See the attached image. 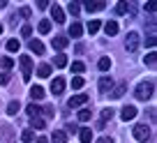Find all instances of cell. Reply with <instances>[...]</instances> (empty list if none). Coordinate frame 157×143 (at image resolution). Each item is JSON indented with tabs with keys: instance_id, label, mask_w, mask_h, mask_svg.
Masks as SVG:
<instances>
[{
	"instance_id": "obj_1",
	"label": "cell",
	"mask_w": 157,
	"mask_h": 143,
	"mask_svg": "<svg viewBox=\"0 0 157 143\" xmlns=\"http://www.w3.org/2000/svg\"><path fill=\"white\" fill-rule=\"evenodd\" d=\"M152 92H155V83H152V81H143V83H139V85H136V90H134L136 99H141V102L150 99V97H152Z\"/></svg>"
},
{
	"instance_id": "obj_2",
	"label": "cell",
	"mask_w": 157,
	"mask_h": 143,
	"mask_svg": "<svg viewBox=\"0 0 157 143\" xmlns=\"http://www.w3.org/2000/svg\"><path fill=\"white\" fill-rule=\"evenodd\" d=\"M19 65H21V72H23V81H30V76H33V60H30V55H21Z\"/></svg>"
},
{
	"instance_id": "obj_3",
	"label": "cell",
	"mask_w": 157,
	"mask_h": 143,
	"mask_svg": "<svg viewBox=\"0 0 157 143\" xmlns=\"http://www.w3.org/2000/svg\"><path fill=\"white\" fill-rule=\"evenodd\" d=\"M139 44H141V37H139V32H127L125 49H127L129 53H134V51H139Z\"/></svg>"
},
{
	"instance_id": "obj_4",
	"label": "cell",
	"mask_w": 157,
	"mask_h": 143,
	"mask_svg": "<svg viewBox=\"0 0 157 143\" xmlns=\"http://www.w3.org/2000/svg\"><path fill=\"white\" fill-rule=\"evenodd\" d=\"M132 134H134V138H136L139 143H146L148 138H150V129H148V125H136Z\"/></svg>"
},
{
	"instance_id": "obj_5",
	"label": "cell",
	"mask_w": 157,
	"mask_h": 143,
	"mask_svg": "<svg viewBox=\"0 0 157 143\" xmlns=\"http://www.w3.org/2000/svg\"><path fill=\"white\" fill-rule=\"evenodd\" d=\"M83 104H88V95L81 92V95H74V97L67 102V106L69 109H76V106H83Z\"/></svg>"
},
{
	"instance_id": "obj_6",
	"label": "cell",
	"mask_w": 157,
	"mask_h": 143,
	"mask_svg": "<svg viewBox=\"0 0 157 143\" xmlns=\"http://www.w3.org/2000/svg\"><path fill=\"white\" fill-rule=\"evenodd\" d=\"M136 113H139L136 106H129V104H127V106H123V111H120V118L127 122V120H134V118H136Z\"/></svg>"
},
{
	"instance_id": "obj_7",
	"label": "cell",
	"mask_w": 157,
	"mask_h": 143,
	"mask_svg": "<svg viewBox=\"0 0 157 143\" xmlns=\"http://www.w3.org/2000/svg\"><path fill=\"white\" fill-rule=\"evenodd\" d=\"M63 90H65V79L63 76H56V79L51 81V92L53 95H63Z\"/></svg>"
},
{
	"instance_id": "obj_8",
	"label": "cell",
	"mask_w": 157,
	"mask_h": 143,
	"mask_svg": "<svg viewBox=\"0 0 157 143\" xmlns=\"http://www.w3.org/2000/svg\"><path fill=\"white\" fill-rule=\"evenodd\" d=\"M83 7H86V12H99V9L106 7V2H104V0H88Z\"/></svg>"
},
{
	"instance_id": "obj_9",
	"label": "cell",
	"mask_w": 157,
	"mask_h": 143,
	"mask_svg": "<svg viewBox=\"0 0 157 143\" xmlns=\"http://www.w3.org/2000/svg\"><path fill=\"white\" fill-rule=\"evenodd\" d=\"M51 16H53L56 23H65V12L60 5H51Z\"/></svg>"
},
{
	"instance_id": "obj_10",
	"label": "cell",
	"mask_w": 157,
	"mask_h": 143,
	"mask_svg": "<svg viewBox=\"0 0 157 143\" xmlns=\"http://www.w3.org/2000/svg\"><path fill=\"white\" fill-rule=\"evenodd\" d=\"M97 85H99V92H111V88H113V79H111V76H102Z\"/></svg>"
},
{
	"instance_id": "obj_11",
	"label": "cell",
	"mask_w": 157,
	"mask_h": 143,
	"mask_svg": "<svg viewBox=\"0 0 157 143\" xmlns=\"http://www.w3.org/2000/svg\"><path fill=\"white\" fill-rule=\"evenodd\" d=\"M67 44H69V40H67V37H65V35H56V37H53V49L63 51V49H65V46H67Z\"/></svg>"
},
{
	"instance_id": "obj_12",
	"label": "cell",
	"mask_w": 157,
	"mask_h": 143,
	"mask_svg": "<svg viewBox=\"0 0 157 143\" xmlns=\"http://www.w3.org/2000/svg\"><path fill=\"white\" fill-rule=\"evenodd\" d=\"M81 35H83V25H81V23H72V25H69V37L78 40ZM69 37H67V40H69Z\"/></svg>"
},
{
	"instance_id": "obj_13",
	"label": "cell",
	"mask_w": 157,
	"mask_h": 143,
	"mask_svg": "<svg viewBox=\"0 0 157 143\" xmlns=\"http://www.w3.org/2000/svg\"><path fill=\"white\" fill-rule=\"evenodd\" d=\"M78 136H81V143H93V129L90 127L78 129Z\"/></svg>"
},
{
	"instance_id": "obj_14",
	"label": "cell",
	"mask_w": 157,
	"mask_h": 143,
	"mask_svg": "<svg viewBox=\"0 0 157 143\" xmlns=\"http://www.w3.org/2000/svg\"><path fill=\"white\" fill-rule=\"evenodd\" d=\"M44 88H42V85H33V88H30V97H33V102H35V99H37V102H39V99H44Z\"/></svg>"
},
{
	"instance_id": "obj_15",
	"label": "cell",
	"mask_w": 157,
	"mask_h": 143,
	"mask_svg": "<svg viewBox=\"0 0 157 143\" xmlns=\"http://www.w3.org/2000/svg\"><path fill=\"white\" fill-rule=\"evenodd\" d=\"M28 46H30V51H33V53H37V55L44 53V44H42L39 40H30V42H28Z\"/></svg>"
},
{
	"instance_id": "obj_16",
	"label": "cell",
	"mask_w": 157,
	"mask_h": 143,
	"mask_svg": "<svg viewBox=\"0 0 157 143\" xmlns=\"http://www.w3.org/2000/svg\"><path fill=\"white\" fill-rule=\"evenodd\" d=\"M12 136H14V129H12L10 125H2V127H0V138H2V141H10Z\"/></svg>"
},
{
	"instance_id": "obj_17",
	"label": "cell",
	"mask_w": 157,
	"mask_h": 143,
	"mask_svg": "<svg viewBox=\"0 0 157 143\" xmlns=\"http://www.w3.org/2000/svg\"><path fill=\"white\" fill-rule=\"evenodd\" d=\"M125 90H127V83H120V85H116V88L111 90V97H113V99L123 97V95H125Z\"/></svg>"
},
{
	"instance_id": "obj_18",
	"label": "cell",
	"mask_w": 157,
	"mask_h": 143,
	"mask_svg": "<svg viewBox=\"0 0 157 143\" xmlns=\"http://www.w3.org/2000/svg\"><path fill=\"white\" fill-rule=\"evenodd\" d=\"M51 141H53V143H67V134L60 132V129H56L53 136H51Z\"/></svg>"
},
{
	"instance_id": "obj_19",
	"label": "cell",
	"mask_w": 157,
	"mask_h": 143,
	"mask_svg": "<svg viewBox=\"0 0 157 143\" xmlns=\"http://www.w3.org/2000/svg\"><path fill=\"white\" fill-rule=\"evenodd\" d=\"M37 76L49 79V76H51V65H39V67H37Z\"/></svg>"
},
{
	"instance_id": "obj_20",
	"label": "cell",
	"mask_w": 157,
	"mask_h": 143,
	"mask_svg": "<svg viewBox=\"0 0 157 143\" xmlns=\"http://www.w3.org/2000/svg\"><path fill=\"white\" fill-rule=\"evenodd\" d=\"M25 111H28V115H30V118H39V113H42V106H37V104H30V106H28V109H25Z\"/></svg>"
},
{
	"instance_id": "obj_21",
	"label": "cell",
	"mask_w": 157,
	"mask_h": 143,
	"mask_svg": "<svg viewBox=\"0 0 157 143\" xmlns=\"http://www.w3.org/2000/svg\"><path fill=\"white\" fill-rule=\"evenodd\" d=\"M104 30H106V35H109V37H113V35L118 32V23H116V21H106Z\"/></svg>"
},
{
	"instance_id": "obj_22",
	"label": "cell",
	"mask_w": 157,
	"mask_h": 143,
	"mask_svg": "<svg viewBox=\"0 0 157 143\" xmlns=\"http://www.w3.org/2000/svg\"><path fill=\"white\" fill-rule=\"evenodd\" d=\"M127 12H132V5H127V2H118L116 5V14H127Z\"/></svg>"
},
{
	"instance_id": "obj_23",
	"label": "cell",
	"mask_w": 157,
	"mask_h": 143,
	"mask_svg": "<svg viewBox=\"0 0 157 143\" xmlns=\"http://www.w3.org/2000/svg\"><path fill=\"white\" fill-rule=\"evenodd\" d=\"M19 109H21V104L16 102V99L7 104V113H10V115H16V113H19Z\"/></svg>"
},
{
	"instance_id": "obj_24",
	"label": "cell",
	"mask_w": 157,
	"mask_h": 143,
	"mask_svg": "<svg viewBox=\"0 0 157 143\" xmlns=\"http://www.w3.org/2000/svg\"><path fill=\"white\" fill-rule=\"evenodd\" d=\"M37 30H39V32H42V35H46V32H49V30H51V21H49V19H44V21H39Z\"/></svg>"
},
{
	"instance_id": "obj_25",
	"label": "cell",
	"mask_w": 157,
	"mask_h": 143,
	"mask_svg": "<svg viewBox=\"0 0 157 143\" xmlns=\"http://www.w3.org/2000/svg\"><path fill=\"white\" fill-rule=\"evenodd\" d=\"M21 141H23V143H33L35 141V132H33V129H25V132L21 134Z\"/></svg>"
},
{
	"instance_id": "obj_26",
	"label": "cell",
	"mask_w": 157,
	"mask_h": 143,
	"mask_svg": "<svg viewBox=\"0 0 157 143\" xmlns=\"http://www.w3.org/2000/svg\"><path fill=\"white\" fill-rule=\"evenodd\" d=\"M53 65H56V67H65V65H67V55L58 53V55H56V60H53Z\"/></svg>"
},
{
	"instance_id": "obj_27",
	"label": "cell",
	"mask_w": 157,
	"mask_h": 143,
	"mask_svg": "<svg viewBox=\"0 0 157 143\" xmlns=\"http://www.w3.org/2000/svg\"><path fill=\"white\" fill-rule=\"evenodd\" d=\"M99 69H102V72H109V69H111V58H99Z\"/></svg>"
},
{
	"instance_id": "obj_28",
	"label": "cell",
	"mask_w": 157,
	"mask_h": 143,
	"mask_svg": "<svg viewBox=\"0 0 157 143\" xmlns=\"http://www.w3.org/2000/svg\"><path fill=\"white\" fill-rule=\"evenodd\" d=\"M99 28H102V23H99L97 19H93V21L88 23V32H90V35H95V32H97Z\"/></svg>"
},
{
	"instance_id": "obj_29",
	"label": "cell",
	"mask_w": 157,
	"mask_h": 143,
	"mask_svg": "<svg viewBox=\"0 0 157 143\" xmlns=\"http://www.w3.org/2000/svg\"><path fill=\"white\" fill-rule=\"evenodd\" d=\"M67 9H69V14H72V16H78V12H81V5H78V2H69Z\"/></svg>"
},
{
	"instance_id": "obj_30",
	"label": "cell",
	"mask_w": 157,
	"mask_h": 143,
	"mask_svg": "<svg viewBox=\"0 0 157 143\" xmlns=\"http://www.w3.org/2000/svg\"><path fill=\"white\" fill-rule=\"evenodd\" d=\"M33 129H44L46 127V120H42V118H33Z\"/></svg>"
},
{
	"instance_id": "obj_31",
	"label": "cell",
	"mask_w": 157,
	"mask_h": 143,
	"mask_svg": "<svg viewBox=\"0 0 157 143\" xmlns=\"http://www.w3.org/2000/svg\"><path fill=\"white\" fill-rule=\"evenodd\" d=\"M78 120H81V122H88L90 120V109H81L78 111Z\"/></svg>"
},
{
	"instance_id": "obj_32",
	"label": "cell",
	"mask_w": 157,
	"mask_h": 143,
	"mask_svg": "<svg viewBox=\"0 0 157 143\" xmlns=\"http://www.w3.org/2000/svg\"><path fill=\"white\" fill-rule=\"evenodd\" d=\"M19 49H21L19 40H10V42H7V51H12V53H14V51H19Z\"/></svg>"
},
{
	"instance_id": "obj_33",
	"label": "cell",
	"mask_w": 157,
	"mask_h": 143,
	"mask_svg": "<svg viewBox=\"0 0 157 143\" xmlns=\"http://www.w3.org/2000/svg\"><path fill=\"white\" fill-rule=\"evenodd\" d=\"M111 118H113V109L109 106V109L102 111V120H99V122H106V120H111Z\"/></svg>"
},
{
	"instance_id": "obj_34",
	"label": "cell",
	"mask_w": 157,
	"mask_h": 143,
	"mask_svg": "<svg viewBox=\"0 0 157 143\" xmlns=\"http://www.w3.org/2000/svg\"><path fill=\"white\" fill-rule=\"evenodd\" d=\"M72 88L81 90V88H83V79H81V76H74V79H72Z\"/></svg>"
},
{
	"instance_id": "obj_35",
	"label": "cell",
	"mask_w": 157,
	"mask_h": 143,
	"mask_svg": "<svg viewBox=\"0 0 157 143\" xmlns=\"http://www.w3.org/2000/svg\"><path fill=\"white\" fill-rule=\"evenodd\" d=\"M83 69H86V65H83V62H72V72H74V74H81Z\"/></svg>"
},
{
	"instance_id": "obj_36",
	"label": "cell",
	"mask_w": 157,
	"mask_h": 143,
	"mask_svg": "<svg viewBox=\"0 0 157 143\" xmlns=\"http://www.w3.org/2000/svg\"><path fill=\"white\" fill-rule=\"evenodd\" d=\"M155 62H157V55L155 53H148L146 55V65H148V67H155Z\"/></svg>"
},
{
	"instance_id": "obj_37",
	"label": "cell",
	"mask_w": 157,
	"mask_h": 143,
	"mask_svg": "<svg viewBox=\"0 0 157 143\" xmlns=\"http://www.w3.org/2000/svg\"><path fill=\"white\" fill-rule=\"evenodd\" d=\"M0 65H2L5 69H12V67H14V60H12V58H2V60H0Z\"/></svg>"
},
{
	"instance_id": "obj_38",
	"label": "cell",
	"mask_w": 157,
	"mask_h": 143,
	"mask_svg": "<svg viewBox=\"0 0 157 143\" xmlns=\"http://www.w3.org/2000/svg\"><path fill=\"white\" fill-rule=\"evenodd\" d=\"M42 113H44L46 118H53V115H56V111H53V106H44V109H42Z\"/></svg>"
},
{
	"instance_id": "obj_39",
	"label": "cell",
	"mask_w": 157,
	"mask_h": 143,
	"mask_svg": "<svg viewBox=\"0 0 157 143\" xmlns=\"http://www.w3.org/2000/svg\"><path fill=\"white\" fill-rule=\"evenodd\" d=\"M30 35H33V28H30V25H23V28H21V37H30Z\"/></svg>"
},
{
	"instance_id": "obj_40",
	"label": "cell",
	"mask_w": 157,
	"mask_h": 143,
	"mask_svg": "<svg viewBox=\"0 0 157 143\" xmlns=\"http://www.w3.org/2000/svg\"><path fill=\"white\" fill-rule=\"evenodd\" d=\"M7 83H10V72L0 74V85H7Z\"/></svg>"
},
{
	"instance_id": "obj_41",
	"label": "cell",
	"mask_w": 157,
	"mask_h": 143,
	"mask_svg": "<svg viewBox=\"0 0 157 143\" xmlns=\"http://www.w3.org/2000/svg\"><path fill=\"white\" fill-rule=\"evenodd\" d=\"M21 16H23V19H28L30 16V7H21V12H19Z\"/></svg>"
},
{
	"instance_id": "obj_42",
	"label": "cell",
	"mask_w": 157,
	"mask_h": 143,
	"mask_svg": "<svg viewBox=\"0 0 157 143\" xmlns=\"http://www.w3.org/2000/svg\"><path fill=\"white\" fill-rule=\"evenodd\" d=\"M146 44L148 46H155V35H148V37H146Z\"/></svg>"
},
{
	"instance_id": "obj_43",
	"label": "cell",
	"mask_w": 157,
	"mask_h": 143,
	"mask_svg": "<svg viewBox=\"0 0 157 143\" xmlns=\"http://www.w3.org/2000/svg\"><path fill=\"white\" fill-rule=\"evenodd\" d=\"M95 143H113V138L111 136H102L99 141H95Z\"/></svg>"
},
{
	"instance_id": "obj_44",
	"label": "cell",
	"mask_w": 157,
	"mask_h": 143,
	"mask_svg": "<svg viewBox=\"0 0 157 143\" xmlns=\"http://www.w3.org/2000/svg\"><path fill=\"white\" fill-rule=\"evenodd\" d=\"M37 7H39V9H46V7H49V2H46V0H39Z\"/></svg>"
},
{
	"instance_id": "obj_45",
	"label": "cell",
	"mask_w": 157,
	"mask_h": 143,
	"mask_svg": "<svg viewBox=\"0 0 157 143\" xmlns=\"http://www.w3.org/2000/svg\"><path fill=\"white\" fill-rule=\"evenodd\" d=\"M67 132H69V134H74V132H78V129L74 127V125H67ZM67 132H65V134H67Z\"/></svg>"
},
{
	"instance_id": "obj_46",
	"label": "cell",
	"mask_w": 157,
	"mask_h": 143,
	"mask_svg": "<svg viewBox=\"0 0 157 143\" xmlns=\"http://www.w3.org/2000/svg\"><path fill=\"white\" fill-rule=\"evenodd\" d=\"M35 143H49V138H44V136H39V138H37V141H35Z\"/></svg>"
},
{
	"instance_id": "obj_47",
	"label": "cell",
	"mask_w": 157,
	"mask_h": 143,
	"mask_svg": "<svg viewBox=\"0 0 157 143\" xmlns=\"http://www.w3.org/2000/svg\"><path fill=\"white\" fill-rule=\"evenodd\" d=\"M0 35H2V23H0Z\"/></svg>"
}]
</instances>
